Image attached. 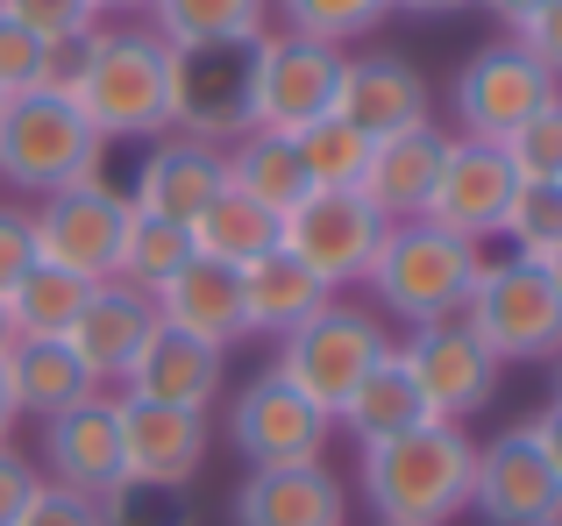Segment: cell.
<instances>
[{"label": "cell", "mask_w": 562, "mask_h": 526, "mask_svg": "<svg viewBox=\"0 0 562 526\" xmlns=\"http://www.w3.org/2000/svg\"><path fill=\"white\" fill-rule=\"evenodd\" d=\"M100 526H114V519H100Z\"/></svg>", "instance_id": "cell-52"}, {"label": "cell", "mask_w": 562, "mask_h": 526, "mask_svg": "<svg viewBox=\"0 0 562 526\" xmlns=\"http://www.w3.org/2000/svg\"><path fill=\"white\" fill-rule=\"evenodd\" d=\"M14 420H22V405H14V391H8V370H0V448H8Z\"/></svg>", "instance_id": "cell-46"}, {"label": "cell", "mask_w": 562, "mask_h": 526, "mask_svg": "<svg viewBox=\"0 0 562 526\" xmlns=\"http://www.w3.org/2000/svg\"><path fill=\"white\" fill-rule=\"evenodd\" d=\"M43 462H50V484H65V491H79V499L108 505L114 491L128 484L114 391H93V399L65 405L57 420H43Z\"/></svg>", "instance_id": "cell-18"}, {"label": "cell", "mask_w": 562, "mask_h": 526, "mask_svg": "<svg viewBox=\"0 0 562 526\" xmlns=\"http://www.w3.org/2000/svg\"><path fill=\"white\" fill-rule=\"evenodd\" d=\"M249 79H257V43H186L171 50V136L192 142H243L249 128Z\"/></svg>", "instance_id": "cell-7"}, {"label": "cell", "mask_w": 562, "mask_h": 526, "mask_svg": "<svg viewBox=\"0 0 562 526\" xmlns=\"http://www.w3.org/2000/svg\"><path fill=\"white\" fill-rule=\"evenodd\" d=\"M335 114H342L349 128H363L371 142H384V136H406V128L435 122V85L398 50H342Z\"/></svg>", "instance_id": "cell-15"}, {"label": "cell", "mask_w": 562, "mask_h": 526, "mask_svg": "<svg viewBox=\"0 0 562 526\" xmlns=\"http://www.w3.org/2000/svg\"><path fill=\"white\" fill-rule=\"evenodd\" d=\"M14 348V320H8V299H0V356Z\"/></svg>", "instance_id": "cell-50"}, {"label": "cell", "mask_w": 562, "mask_h": 526, "mask_svg": "<svg viewBox=\"0 0 562 526\" xmlns=\"http://www.w3.org/2000/svg\"><path fill=\"white\" fill-rule=\"evenodd\" d=\"M228 185L243 199H257L263 214H278V221L314 193V179H306L292 136H271V128H249L243 142H228Z\"/></svg>", "instance_id": "cell-28"}, {"label": "cell", "mask_w": 562, "mask_h": 526, "mask_svg": "<svg viewBox=\"0 0 562 526\" xmlns=\"http://www.w3.org/2000/svg\"><path fill=\"white\" fill-rule=\"evenodd\" d=\"M271 8H278V22H285V36L342 50V43L378 36L384 14H392V0H271Z\"/></svg>", "instance_id": "cell-34"}, {"label": "cell", "mask_w": 562, "mask_h": 526, "mask_svg": "<svg viewBox=\"0 0 562 526\" xmlns=\"http://www.w3.org/2000/svg\"><path fill=\"white\" fill-rule=\"evenodd\" d=\"M235 526H349V484L328 462L249 470L235 491Z\"/></svg>", "instance_id": "cell-21"}, {"label": "cell", "mask_w": 562, "mask_h": 526, "mask_svg": "<svg viewBox=\"0 0 562 526\" xmlns=\"http://www.w3.org/2000/svg\"><path fill=\"white\" fill-rule=\"evenodd\" d=\"M128 193H114L108 171L100 179H79L65 193H50L29 228H36V263H57V271L86 277V285H108L114 263H122V236H128Z\"/></svg>", "instance_id": "cell-8"}, {"label": "cell", "mask_w": 562, "mask_h": 526, "mask_svg": "<svg viewBox=\"0 0 562 526\" xmlns=\"http://www.w3.org/2000/svg\"><path fill=\"white\" fill-rule=\"evenodd\" d=\"M535 263H541V271H549V285H555V299H562V242H555L549 256H535Z\"/></svg>", "instance_id": "cell-49"}, {"label": "cell", "mask_w": 562, "mask_h": 526, "mask_svg": "<svg viewBox=\"0 0 562 526\" xmlns=\"http://www.w3.org/2000/svg\"><path fill=\"white\" fill-rule=\"evenodd\" d=\"M513 43H520V50H527V57H535V65L562 85V0H549V8H541L535 22H527L520 36H513Z\"/></svg>", "instance_id": "cell-42"}, {"label": "cell", "mask_w": 562, "mask_h": 526, "mask_svg": "<svg viewBox=\"0 0 562 526\" xmlns=\"http://www.w3.org/2000/svg\"><path fill=\"white\" fill-rule=\"evenodd\" d=\"M555 399H562V356H555Z\"/></svg>", "instance_id": "cell-51"}, {"label": "cell", "mask_w": 562, "mask_h": 526, "mask_svg": "<svg viewBox=\"0 0 562 526\" xmlns=\"http://www.w3.org/2000/svg\"><path fill=\"white\" fill-rule=\"evenodd\" d=\"M29 271H36V228H29V207H0V299H8Z\"/></svg>", "instance_id": "cell-41"}, {"label": "cell", "mask_w": 562, "mask_h": 526, "mask_svg": "<svg viewBox=\"0 0 562 526\" xmlns=\"http://www.w3.org/2000/svg\"><path fill=\"white\" fill-rule=\"evenodd\" d=\"M449 142L456 136L441 122H420V128H406V136L371 142V164H363V185H357V193L371 199L384 221H420V214H427V193H435V179H441Z\"/></svg>", "instance_id": "cell-23"}, {"label": "cell", "mask_w": 562, "mask_h": 526, "mask_svg": "<svg viewBox=\"0 0 562 526\" xmlns=\"http://www.w3.org/2000/svg\"><path fill=\"white\" fill-rule=\"evenodd\" d=\"M57 93L100 142H157L171 136V43L150 22H100L57 57Z\"/></svg>", "instance_id": "cell-1"}, {"label": "cell", "mask_w": 562, "mask_h": 526, "mask_svg": "<svg viewBox=\"0 0 562 526\" xmlns=\"http://www.w3.org/2000/svg\"><path fill=\"white\" fill-rule=\"evenodd\" d=\"M200 256L192 250V228L186 221H157V214H128V236H122V263H114V277L136 291H165L171 277L186 271V263Z\"/></svg>", "instance_id": "cell-31"}, {"label": "cell", "mask_w": 562, "mask_h": 526, "mask_svg": "<svg viewBox=\"0 0 562 526\" xmlns=\"http://www.w3.org/2000/svg\"><path fill=\"white\" fill-rule=\"evenodd\" d=\"M100 519H108V513H100L93 499H79V491H65V484L43 477L36 499L22 505V519H14V526H100Z\"/></svg>", "instance_id": "cell-40"}, {"label": "cell", "mask_w": 562, "mask_h": 526, "mask_svg": "<svg viewBox=\"0 0 562 526\" xmlns=\"http://www.w3.org/2000/svg\"><path fill=\"white\" fill-rule=\"evenodd\" d=\"M57 57H65V50L36 43L22 22H8V14H0V100L36 93V85H57Z\"/></svg>", "instance_id": "cell-37"}, {"label": "cell", "mask_w": 562, "mask_h": 526, "mask_svg": "<svg viewBox=\"0 0 562 526\" xmlns=\"http://www.w3.org/2000/svg\"><path fill=\"white\" fill-rule=\"evenodd\" d=\"M470 8H484V14H492L498 28H513V36H520V28L535 22V14L549 8V0H470Z\"/></svg>", "instance_id": "cell-45"}, {"label": "cell", "mask_w": 562, "mask_h": 526, "mask_svg": "<svg viewBox=\"0 0 562 526\" xmlns=\"http://www.w3.org/2000/svg\"><path fill=\"white\" fill-rule=\"evenodd\" d=\"M157 43L186 50V43H257L271 28V0H150Z\"/></svg>", "instance_id": "cell-29"}, {"label": "cell", "mask_w": 562, "mask_h": 526, "mask_svg": "<svg viewBox=\"0 0 562 526\" xmlns=\"http://www.w3.org/2000/svg\"><path fill=\"white\" fill-rule=\"evenodd\" d=\"M527 434H535V448L549 456V470L562 477V399H549L535 420H527Z\"/></svg>", "instance_id": "cell-44"}, {"label": "cell", "mask_w": 562, "mask_h": 526, "mask_svg": "<svg viewBox=\"0 0 562 526\" xmlns=\"http://www.w3.org/2000/svg\"><path fill=\"white\" fill-rule=\"evenodd\" d=\"M555 93H562V85L513 36L506 43H484V50H470L463 71L449 79L456 136H470V142H506L513 128H520L541 100H555Z\"/></svg>", "instance_id": "cell-10"}, {"label": "cell", "mask_w": 562, "mask_h": 526, "mask_svg": "<svg viewBox=\"0 0 562 526\" xmlns=\"http://www.w3.org/2000/svg\"><path fill=\"white\" fill-rule=\"evenodd\" d=\"M435 420V405L420 399V385H413V370L398 363V348H384V356L363 370V385L349 391V405L335 413V427H349L363 448L371 442H392V434H413Z\"/></svg>", "instance_id": "cell-27"}, {"label": "cell", "mask_w": 562, "mask_h": 526, "mask_svg": "<svg viewBox=\"0 0 562 526\" xmlns=\"http://www.w3.org/2000/svg\"><path fill=\"white\" fill-rule=\"evenodd\" d=\"M235 277H243V320H249V334H292L300 320H314L321 306L335 299V291L321 285V277L306 271L285 242L263 250L257 263H243Z\"/></svg>", "instance_id": "cell-25"}, {"label": "cell", "mask_w": 562, "mask_h": 526, "mask_svg": "<svg viewBox=\"0 0 562 526\" xmlns=\"http://www.w3.org/2000/svg\"><path fill=\"white\" fill-rule=\"evenodd\" d=\"M100 157H108V142L86 128V114L57 85L0 100V179L14 193L50 199L79 179H100Z\"/></svg>", "instance_id": "cell-4"}, {"label": "cell", "mask_w": 562, "mask_h": 526, "mask_svg": "<svg viewBox=\"0 0 562 526\" xmlns=\"http://www.w3.org/2000/svg\"><path fill=\"white\" fill-rule=\"evenodd\" d=\"M463 328L492 348L498 363H541L562 356V299L535 256H484L477 291L463 306Z\"/></svg>", "instance_id": "cell-6"}, {"label": "cell", "mask_w": 562, "mask_h": 526, "mask_svg": "<svg viewBox=\"0 0 562 526\" xmlns=\"http://www.w3.org/2000/svg\"><path fill=\"white\" fill-rule=\"evenodd\" d=\"M498 150H506V164L520 171V179H562V93L541 100V107L527 114Z\"/></svg>", "instance_id": "cell-36"}, {"label": "cell", "mask_w": 562, "mask_h": 526, "mask_svg": "<svg viewBox=\"0 0 562 526\" xmlns=\"http://www.w3.org/2000/svg\"><path fill=\"white\" fill-rule=\"evenodd\" d=\"M93 14H136V8H150V0H86Z\"/></svg>", "instance_id": "cell-48"}, {"label": "cell", "mask_w": 562, "mask_h": 526, "mask_svg": "<svg viewBox=\"0 0 562 526\" xmlns=\"http://www.w3.org/2000/svg\"><path fill=\"white\" fill-rule=\"evenodd\" d=\"M114 413H122V462H128V484L186 491L192 477L206 470V448H214L206 413L150 405V399H136V391H114Z\"/></svg>", "instance_id": "cell-19"}, {"label": "cell", "mask_w": 562, "mask_h": 526, "mask_svg": "<svg viewBox=\"0 0 562 526\" xmlns=\"http://www.w3.org/2000/svg\"><path fill=\"white\" fill-rule=\"evenodd\" d=\"M392 348V334H384V320L371 306H349V299H328L314 320H300L292 334H278V356L271 370L285 377L292 391H306V399L321 405V413H342L349 391L363 385V370Z\"/></svg>", "instance_id": "cell-5"}, {"label": "cell", "mask_w": 562, "mask_h": 526, "mask_svg": "<svg viewBox=\"0 0 562 526\" xmlns=\"http://www.w3.org/2000/svg\"><path fill=\"white\" fill-rule=\"evenodd\" d=\"M470 442L456 420H427L413 434L363 448V505L378 513V526H449L456 513H470Z\"/></svg>", "instance_id": "cell-2"}, {"label": "cell", "mask_w": 562, "mask_h": 526, "mask_svg": "<svg viewBox=\"0 0 562 526\" xmlns=\"http://www.w3.org/2000/svg\"><path fill=\"white\" fill-rule=\"evenodd\" d=\"M335 79H342V50L328 43L263 28L257 36V79H249V122L271 136H300L306 122L335 114Z\"/></svg>", "instance_id": "cell-11"}, {"label": "cell", "mask_w": 562, "mask_h": 526, "mask_svg": "<svg viewBox=\"0 0 562 526\" xmlns=\"http://www.w3.org/2000/svg\"><path fill=\"white\" fill-rule=\"evenodd\" d=\"M292 150H300L314 193H357V185H363V164H371V136H363V128H349L342 114L306 122L300 136H292Z\"/></svg>", "instance_id": "cell-32"}, {"label": "cell", "mask_w": 562, "mask_h": 526, "mask_svg": "<svg viewBox=\"0 0 562 526\" xmlns=\"http://www.w3.org/2000/svg\"><path fill=\"white\" fill-rule=\"evenodd\" d=\"M335 420L306 391H292L278 370H257L228 399V448L249 470H292V462H328Z\"/></svg>", "instance_id": "cell-9"}, {"label": "cell", "mask_w": 562, "mask_h": 526, "mask_svg": "<svg viewBox=\"0 0 562 526\" xmlns=\"http://www.w3.org/2000/svg\"><path fill=\"white\" fill-rule=\"evenodd\" d=\"M470 513H484V526H555L562 519V477L535 448L527 420L520 427H498L492 442H477V462H470Z\"/></svg>", "instance_id": "cell-12"}, {"label": "cell", "mask_w": 562, "mask_h": 526, "mask_svg": "<svg viewBox=\"0 0 562 526\" xmlns=\"http://www.w3.org/2000/svg\"><path fill=\"white\" fill-rule=\"evenodd\" d=\"M214 193H228V150L192 142V136H157L150 150H143V164H136V193H128V207L192 228Z\"/></svg>", "instance_id": "cell-20"}, {"label": "cell", "mask_w": 562, "mask_h": 526, "mask_svg": "<svg viewBox=\"0 0 562 526\" xmlns=\"http://www.w3.org/2000/svg\"><path fill=\"white\" fill-rule=\"evenodd\" d=\"M384 228L392 221H384L363 193H306L300 207L285 214V250L300 256L328 291H342V285H363Z\"/></svg>", "instance_id": "cell-14"}, {"label": "cell", "mask_w": 562, "mask_h": 526, "mask_svg": "<svg viewBox=\"0 0 562 526\" xmlns=\"http://www.w3.org/2000/svg\"><path fill=\"white\" fill-rule=\"evenodd\" d=\"M285 242V221L278 214H263L257 199H243L228 185V193L206 199V214L192 221V250H200L206 263H228V271H243V263H257L263 250H278Z\"/></svg>", "instance_id": "cell-30"}, {"label": "cell", "mask_w": 562, "mask_h": 526, "mask_svg": "<svg viewBox=\"0 0 562 526\" xmlns=\"http://www.w3.org/2000/svg\"><path fill=\"white\" fill-rule=\"evenodd\" d=\"M484 271V242L449 236L435 221H392L363 271V285L378 291V306L406 328H435V320H463L470 291Z\"/></svg>", "instance_id": "cell-3"}, {"label": "cell", "mask_w": 562, "mask_h": 526, "mask_svg": "<svg viewBox=\"0 0 562 526\" xmlns=\"http://www.w3.org/2000/svg\"><path fill=\"white\" fill-rule=\"evenodd\" d=\"M221 385H228V356L157 320V334L143 342V356H136V370H128L122 391H136V399H150V405H179V413H214Z\"/></svg>", "instance_id": "cell-22"}, {"label": "cell", "mask_w": 562, "mask_h": 526, "mask_svg": "<svg viewBox=\"0 0 562 526\" xmlns=\"http://www.w3.org/2000/svg\"><path fill=\"white\" fill-rule=\"evenodd\" d=\"M398 14H456V8H470V0H392Z\"/></svg>", "instance_id": "cell-47"}, {"label": "cell", "mask_w": 562, "mask_h": 526, "mask_svg": "<svg viewBox=\"0 0 562 526\" xmlns=\"http://www.w3.org/2000/svg\"><path fill=\"white\" fill-rule=\"evenodd\" d=\"M555 526H562V519H555Z\"/></svg>", "instance_id": "cell-53"}, {"label": "cell", "mask_w": 562, "mask_h": 526, "mask_svg": "<svg viewBox=\"0 0 562 526\" xmlns=\"http://www.w3.org/2000/svg\"><path fill=\"white\" fill-rule=\"evenodd\" d=\"M36 484H43V470L22 456V448H0V526H14L22 519V505L36 499Z\"/></svg>", "instance_id": "cell-43"}, {"label": "cell", "mask_w": 562, "mask_h": 526, "mask_svg": "<svg viewBox=\"0 0 562 526\" xmlns=\"http://www.w3.org/2000/svg\"><path fill=\"white\" fill-rule=\"evenodd\" d=\"M0 370H8V391H14V405H22L29 420H57L65 405L93 399V385H86L79 356L65 348V334H14V348L0 356Z\"/></svg>", "instance_id": "cell-26"}, {"label": "cell", "mask_w": 562, "mask_h": 526, "mask_svg": "<svg viewBox=\"0 0 562 526\" xmlns=\"http://www.w3.org/2000/svg\"><path fill=\"white\" fill-rule=\"evenodd\" d=\"M392 348H398V363L413 370L420 399L435 405V420H456V427H463V420H477L484 405L498 399V370H506V363H498L463 320L413 328L406 342H392Z\"/></svg>", "instance_id": "cell-13"}, {"label": "cell", "mask_w": 562, "mask_h": 526, "mask_svg": "<svg viewBox=\"0 0 562 526\" xmlns=\"http://www.w3.org/2000/svg\"><path fill=\"white\" fill-rule=\"evenodd\" d=\"M86 291H93L86 277L57 271V263H36V271H29L22 285L8 291V320H14V334H65L71 320H79Z\"/></svg>", "instance_id": "cell-33"}, {"label": "cell", "mask_w": 562, "mask_h": 526, "mask_svg": "<svg viewBox=\"0 0 562 526\" xmlns=\"http://www.w3.org/2000/svg\"><path fill=\"white\" fill-rule=\"evenodd\" d=\"M0 14L22 22L29 36L50 43V50H71V43H86L100 28V14L86 8V0H0Z\"/></svg>", "instance_id": "cell-38"}, {"label": "cell", "mask_w": 562, "mask_h": 526, "mask_svg": "<svg viewBox=\"0 0 562 526\" xmlns=\"http://www.w3.org/2000/svg\"><path fill=\"white\" fill-rule=\"evenodd\" d=\"M157 320L228 356V348L249 334V320H243V277H235L228 263H206V256H192L186 271L171 277L165 291H157Z\"/></svg>", "instance_id": "cell-24"}, {"label": "cell", "mask_w": 562, "mask_h": 526, "mask_svg": "<svg viewBox=\"0 0 562 526\" xmlns=\"http://www.w3.org/2000/svg\"><path fill=\"white\" fill-rule=\"evenodd\" d=\"M498 236L513 242V256H549L562 242V179H520Z\"/></svg>", "instance_id": "cell-35"}, {"label": "cell", "mask_w": 562, "mask_h": 526, "mask_svg": "<svg viewBox=\"0 0 562 526\" xmlns=\"http://www.w3.org/2000/svg\"><path fill=\"white\" fill-rule=\"evenodd\" d=\"M150 334H157V299L136 291V285H122V277H108V285L86 291L79 320L65 328V348L79 356V370H86L93 391H122Z\"/></svg>", "instance_id": "cell-16"}, {"label": "cell", "mask_w": 562, "mask_h": 526, "mask_svg": "<svg viewBox=\"0 0 562 526\" xmlns=\"http://www.w3.org/2000/svg\"><path fill=\"white\" fill-rule=\"evenodd\" d=\"M513 193H520V171L506 164V150H498V142L456 136L449 157H441V179H435V193H427L420 221L449 228V236H470V242H492L498 228H506Z\"/></svg>", "instance_id": "cell-17"}, {"label": "cell", "mask_w": 562, "mask_h": 526, "mask_svg": "<svg viewBox=\"0 0 562 526\" xmlns=\"http://www.w3.org/2000/svg\"><path fill=\"white\" fill-rule=\"evenodd\" d=\"M100 513H108L114 526H192L186 491H165V484H122Z\"/></svg>", "instance_id": "cell-39"}]
</instances>
